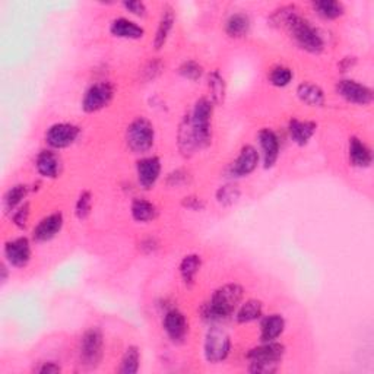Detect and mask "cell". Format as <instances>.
Instances as JSON below:
<instances>
[{
  "mask_svg": "<svg viewBox=\"0 0 374 374\" xmlns=\"http://www.w3.org/2000/svg\"><path fill=\"white\" fill-rule=\"evenodd\" d=\"M190 181H192L190 173L184 168H177V170L171 171L166 179V184L168 187H173V189H176V187L177 189H180V187L187 186Z\"/></svg>",
  "mask_w": 374,
  "mask_h": 374,
  "instance_id": "37",
  "label": "cell"
},
{
  "mask_svg": "<svg viewBox=\"0 0 374 374\" xmlns=\"http://www.w3.org/2000/svg\"><path fill=\"white\" fill-rule=\"evenodd\" d=\"M268 79L273 86H277V88H285V86H288L293 82L294 72L288 66L277 65L269 70Z\"/></svg>",
  "mask_w": 374,
  "mask_h": 374,
  "instance_id": "34",
  "label": "cell"
},
{
  "mask_svg": "<svg viewBox=\"0 0 374 374\" xmlns=\"http://www.w3.org/2000/svg\"><path fill=\"white\" fill-rule=\"evenodd\" d=\"M311 6L322 19L326 21L339 19L345 15V6L338 0H316V2L311 3Z\"/></svg>",
  "mask_w": 374,
  "mask_h": 374,
  "instance_id": "31",
  "label": "cell"
},
{
  "mask_svg": "<svg viewBox=\"0 0 374 374\" xmlns=\"http://www.w3.org/2000/svg\"><path fill=\"white\" fill-rule=\"evenodd\" d=\"M240 196H242V192L239 189V186L234 184V183H227V184L219 186L217 193H215L217 202L226 208L233 206L234 204L239 202Z\"/></svg>",
  "mask_w": 374,
  "mask_h": 374,
  "instance_id": "33",
  "label": "cell"
},
{
  "mask_svg": "<svg viewBox=\"0 0 374 374\" xmlns=\"http://www.w3.org/2000/svg\"><path fill=\"white\" fill-rule=\"evenodd\" d=\"M163 328L171 342L181 344L189 333V322L179 308H170L164 315Z\"/></svg>",
  "mask_w": 374,
  "mask_h": 374,
  "instance_id": "14",
  "label": "cell"
},
{
  "mask_svg": "<svg viewBox=\"0 0 374 374\" xmlns=\"http://www.w3.org/2000/svg\"><path fill=\"white\" fill-rule=\"evenodd\" d=\"M317 132V123L311 120H298L291 119L288 121V133L290 138L294 144L298 146H304L313 138L315 133Z\"/></svg>",
  "mask_w": 374,
  "mask_h": 374,
  "instance_id": "22",
  "label": "cell"
},
{
  "mask_svg": "<svg viewBox=\"0 0 374 374\" xmlns=\"http://www.w3.org/2000/svg\"><path fill=\"white\" fill-rule=\"evenodd\" d=\"M0 272H2V277H0V279H2V282H6V279H8V266L5 264L2 265V269H0Z\"/></svg>",
  "mask_w": 374,
  "mask_h": 374,
  "instance_id": "45",
  "label": "cell"
},
{
  "mask_svg": "<svg viewBox=\"0 0 374 374\" xmlns=\"http://www.w3.org/2000/svg\"><path fill=\"white\" fill-rule=\"evenodd\" d=\"M336 94H338L341 98H344L346 103L354 104V106H361V107H367L373 103L374 99V92L370 88V86L361 83L355 79H339L335 85Z\"/></svg>",
  "mask_w": 374,
  "mask_h": 374,
  "instance_id": "9",
  "label": "cell"
},
{
  "mask_svg": "<svg viewBox=\"0 0 374 374\" xmlns=\"http://www.w3.org/2000/svg\"><path fill=\"white\" fill-rule=\"evenodd\" d=\"M116 94L115 85L108 81H99L92 83L82 97L81 107L85 113L92 115L104 110L113 101Z\"/></svg>",
  "mask_w": 374,
  "mask_h": 374,
  "instance_id": "8",
  "label": "cell"
},
{
  "mask_svg": "<svg viewBox=\"0 0 374 374\" xmlns=\"http://www.w3.org/2000/svg\"><path fill=\"white\" fill-rule=\"evenodd\" d=\"M155 144V128L146 117L133 119L126 128V145L133 154H146Z\"/></svg>",
  "mask_w": 374,
  "mask_h": 374,
  "instance_id": "4",
  "label": "cell"
},
{
  "mask_svg": "<svg viewBox=\"0 0 374 374\" xmlns=\"http://www.w3.org/2000/svg\"><path fill=\"white\" fill-rule=\"evenodd\" d=\"M179 73L187 81L196 82L204 77V66L201 63H197L196 60H184L183 63L179 68Z\"/></svg>",
  "mask_w": 374,
  "mask_h": 374,
  "instance_id": "36",
  "label": "cell"
},
{
  "mask_svg": "<svg viewBox=\"0 0 374 374\" xmlns=\"http://www.w3.org/2000/svg\"><path fill=\"white\" fill-rule=\"evenodd\" d=\"M244 297V288L237 282L224 284L212 294L210 300L204 306L202 315L208 322H221L235 315Z\"/></svg>",
  "mask_w": 374,
  "mask_h": 374,
  "instance_id": "2",
  "label": "cell"
},
{
  "mask_svg": "<svg viewBox=\"0 0 374 374\" xmlns=\"http://www.w3.org/2000/svg\"><path fill=\"white\" fill-rule=\"evenodd\" d=\"M260 155L253 145H244L239 155L233 161L228 173L233 177H247L259 167Z\"/></svg>",
  "mask_w": 374,
  "mask_h": 374,
  "instance_id": "13",
  "label": "cell"
},
{
  "mask_svg": "<svg viewBox=\"0 0 374 374\" xmlns=\"http://www.w3.org/2000/svg\"><path fill=\"white\" fill-rule=\"evenodd\" d=\"M259 145L262 149V157H264L265 168H272L277 164L281 154V142L278 135L269 128H264L257 133Z\"/></svg>",
  "mask_w": 374,
  "mask_h": 374,
  "instance_id": "15",
  "label": "cell"
},
{
  "mask_svg": "<svg viewBox=\"0 0 374 374\" xmlns=\"http://www.w3.org/2000/svg\"><path fill=\"white\" fill-rule=\"evenodd\" d=\"M65 226V218L61 212H53L44 217L32 230V239L37 243H46L53 240Z\"/></svg>",
  "mask_w": 374,
  "mask_h": 374,
  "instance_id": "17",
  "label": "cell"
},
{
  "mask_svg": "<svg viewBox=\"0 0 374 374\" xmlns=\"http://www.w3.org/2000/svg\"><path fill=\"white\" fill-rule=\"evenodd\" d=\"M123 8L126 9L128 12H130L132 15L135 17H139V18H144L146 17V5L144 2H141V0H132V2H123Z\"/></svg>",
  "mask_w": 374,
  "mask_h": 374,
  "instance_id": "40",
  "label": "cell"
},
{
  "mask_svg": "<svg viewBox=\"0 0 374 374\" xmlns=\"http://www.w3.org/2000/svg\"><path fill=\"white\" fill-rule=\"evenodd\" d=\"M37 371L41 374H57L61 371V367L57 363H55V361H47V363H43L39 368H37Z\"/></svg>",
  "mask_w": 374,
  "mask_h": 374,
  "instance_id": "42",
  "label": "cell"
},
{
  "mask_svg": "<svg viewBox=\"0 0 374 374\" xmlns=\"http://www.w3.org/2000/svg\"><path fill=\"white\" fill-rule=\"evenodd\" d=\"M181 206L187 210H193V212H201L205 209L206 204L204 199L201 196L197 195H189V196H184L181 199Z\"/></svg>",
  "mask_w": 374,
  "mask_h": 374,
  "instance_id": "39",
  "label": "cell"
},
{
  "mask_svg": "<svg viewBox=\"0 0 374 374\" xmlns=\"http://www.w3.org/2000/svg\"><path fill=\"white\" fill-rule=\"evenodd\" d=\"M161 159L157 155H149L141 158L136 163V176H138V183L144 190H151L161 177Z\"/></svg>",
  "mask_w": 374,
  "mask_h": 374,
  "instance_id": "12",
  "label": "cell"
},
{
  "mask_svg": "<svg viewBox=\"0 0 374 374\" xmlns=\"http://www.w3.org/2000/svg\"><path fill=\"white\" fill-rule=\"evenodd\" d=\"M35 168L43 179L55 180L61 173L60 157L53 149H43L35 158Z\"/></svg>",
  "mask_w": 374,
  "mask_h": 374,
  "instance_id": "18",
  "label": "cell"
},
{
  "mask_svg": "<svg viewBox=\"0 0 374 374\" xmlns=\"http://www.w3.org/2000/svg\"><path fill=\"white\" fill-rule=\"evenodd\" d=\"M202 268V257L201 255L197 253H190V255H186L180 265H179V272H180V277H181V281L186 286H192L195 285L196 282V277L199 270H201Z\"/></svg>",
  "mask_w": 374,
  "mask_h": 374,
  "instance_id": "26",
  "label": "cell"
},
{
  "mask_svg": "<svg viewBox=\"0 0 374 374\" xmlns=\"http://www.w3.org/2000/svg\"><path fill=\"white\" fill-rule=\"evenodd\" d=\"M110 34L121 40H141L145 37V30L135 21L120 17L111 21Z\"/></svg>",
  "mask_w": 374,
  "mask_h": 374,
  "instance_id": "19",
  "label": "cell"
},
{
  "mask_svg": "<svg viewBox=\"0 0 374 374\" xmlns=\"http://www.w3.org/2000/svg\"><path fill=\"white\" fill-rule=\"evenodd\" d=\"M30 193V187L27 184H15L3 196V209L6 214H14V212L25 202Z\"/></svg>",
  "mask_w": 374,
  "mask_h": 374,
  "instance_id": "30",
  "label": "cell"
},
{
  "mask_svg": "<svg viewBox=\"0 0 374 374\" xmlns=\"http://www.w3.org/2000/svg\"><path fill=\"white\" fill-rule=\"evenodd\" d=\"M81 128L73 123H55L46 132V142L52 149H66L78 141Z\"/></svg>",
  "mask_w": 374,
  "mask_h": 374,
  "instance_id": "10",
  "label": "cell"
},
{
  "mask_svg": "<svg viewBox=\"0 0 374 374\" xmlns=\"http://www.w3.org/2000/svg\"><path fill=\"white\" fill-rule=\"evenodd\" d=\"M30 215H31V206H30L28 202H23L14 212V214H12V222H14V226L18 227L19 230H25L28 226Z\"/></svg>",
  "mask_w": 374,
  "mask_h": 374,
  "instance_id": "38",
  "label": "cell"
},
{
  "mask_svg": "<svg viewBox=\"0 0 374 374\" xmlns=\"http://www.w3.org/2000/svg\"><path fill=\"white\" fill-rule=\"evenodd\" d=\"M177 145H179L180 154L184 158H190L199 151V149H202L201 144H199L197 141L190 115L184 116L180 123L179 133H177Z\"/></svg>",
  "mask_w": 374,
  "mask_h": 374,
  "instance_id": "16",
  "label": "cell"
},
{
  "mask_svg": "<svg viewBox=\"0 0 374 374\" xmlns=\"http://www.w3.org/2000/svg\"><path fill=\"white\" fill-rule=\"evenodd\" d=\"M92 212V193L90 190H83L75 204V217L79 221H85Z\"/></svg>",
  "mask_w": 374,
  "mask_h": 374,
  "instance_id": "35",
  "label": "cell"
},
{
  "mask_svg": "<svg viewBox=\"0 0 374 374\" xmlns=\"http://www.w3.org/2000/svg\"><path fill=\"white\" fill-rule=\"evenodd\" d=\"M157 248H158V242L155 239H152V237L142 240V243H141V250L145 253H154Z\"/></svg>",
  "mask_w": 374,
  "mask_h": 374,
  "instance_id": "43",
  "label": "cell"
},
{
  "mask_svg": "<svg viewBox=\"0 0 374 374\" xmlns=\"http://www.w3.org/2000/svg\"><path fill=\"white\" fill-rule=\"evenodd\" d=\"M235 320L240 325H247V323H253L264 316V303L256 298H250L240 304V307L235 311Z\"/></svg>",
  "mask_w": 374,
  "mask_h": 374,
  "instance_id": "27",
  "label": "cell"
},
{
  "mask_svg": "<svg viewBox=\"0 0 374 374\" xmlns=\"http://www.w3.org/2000/svg\"><path fill=\"white\" fill-rule=\"evenodd\" d=\"M295 94L298 99L308 107H323L326 103L325 91L313 82H302L297 86Z\"/></svg>",
  "mask_w": 374,
  "mask_h": 374,
  "instance_id": "25",
  "label": "cell"
},
{
  "mask_svg": "<svg viewBox=\"0 0 374 374\" xmlns=\"http://www.w3.org/2000/svg\"><path fill=\"white\" fill-rule=\"evenodd\" d=\"M252 28V21L250 17L244 12H235V14H231L226 23H224V31L230 37V39L239 40L244 39V37L248 35Z\"/></svg>",
  "mask_w": 374,
  "mask_h": 374,
  "instance_id": "23",
  "label": "cell"
},
{
  "mask_svg": "<svg viewBox=\"0 0 374 374\" xmlns=\"http://www.w3.org/2000/svg\"><path fill=\"white\" fill-rule=\"evenodd\" d=\"M281 28L288 31L295 44L304 50V52L310 55H320L325 52L326 43L322 32L306 17L300 14L297 6H291Z\"/></svg>",
  "mask_w": 374,
  "mask_h": 374,
  "instance_id": "1",
  "label": "cell"
},
{
  "mask_svg": "<svg viewBox=\"0 0 374 374\" xmlns=\"http://www.w3.org/2000/svg\"><path fill=\"white\" fill-rule=\"evenodd\" d=\"M285 319L282 315H268L260 322V342L277 341L285 331Z\"/></svg>",
  "mask_w": 374,
  "mask_h": 374,
  "instance_id": "24",
  "label": "cell"
},
{
  "mask_svg": "<svg viewBox=\"0 0 374 374\" xmlns=\"http://www.w3.org/2000/svg\"><path fill=\"white\" fill-rule=\"evenodd\" d=\"M209 98L215 106H222L227 97V83L218 69L208 73Z\"/></svg>",
  "mask_w": 374,
  "mask_h": 374,
  "instance_id": "29",
  "label": "cell"
},
{
  "mask_svg": "<svg viewBox=\"0 0 374 374\" xmlns=\"http://www.w3.org/2000/svg\"><path fill=\"white\" fill-rule=\"evenodd\" d=\"M5 260L10 268H18L22 269L27 266L31 257V242L27 237H17V239H12L6 242L5 244Z\"/></svg>",
  "mask_w": 374,
  "mask_h": 374,
  "instance_id": "11",
  "label": "cell"
},
{
  "mask_svg": "<svg viewBox=\"0 0 374 374\" xmlns=\"http://www.w3.org/2000/svg\"><path fill=\"white\" fill-rule=\"evenodd\" d=\"M141 367V351L136 345H130L126 348L123 357L119 373L121 374H136Z\"/></svg>",
  "mask_w": 374,
  "mask_h": 374,
  "instance_id": "32",
  "label": "cell"
},
{
  "mask_svg": "<svg viewBox=\"0 0 374 374\" xmlns=\"http://www.w3.org/2000/svg\"><path fill=\"white\" fill-rule=\"evenodd\" d=\"M145 73H146V79L148 81H151V79H155L157 77H158V75L161 73V72H163V65H161V61H157V60H151V61H149V63L146 65V68H145V70H144Z\"/></svg>",
  "mask_w": 374,
  "mask_h": 374,
  "instance_id": "41",
  "label": "cell"
},
{
  "mask_svg": "<svg viewBox=\"0 0 374 374\" xmlns=\"http://www.w3.org/2000/svg\"><path fill=\"white\" fill-rule=\"evenodd\" d=\"M348 157H350L351 166L355 168H368L373 164V152L370 146L364 141L357 138V136L350 138Z\"/></svg>",
  "mask_w": 374,
  "mask_h": 374,
  "instance_id": "21",
  "label": "cell"
},
{
  "mask_svg": "<svg viewBox=\"0 0 374 374\" xmlns=\"http://www.w3.org/2000/svg\"><path fill=\"white\" fill-rule=\"evenodd\" d=\"M286 353L284 344L272 341L262 342L260 345L248 350L246 358L248 360V371L253 374H272L275 373Z\"/></svg>",
  "mask_w": 374,
  "mask_h": 374,
  "instance_id": "3",
  "label": "cell"
},
{
  "mask_svg": "<svg viewBox=\"0 0 374 374\" xmlns=\"http://www.w3.org/2000/svg\"><path fill=\"white\" fill-rule=\"evenodd\" d=\"M231 353V336L222 328L212 326L205 336L204 354L208 363L219 364L226 361Z\"/></svg>",
  "mask_w": 374,
  "mask_h": 374,
  "instance_id": "7",
  "label": "cell"
},
{
  "mask_svg": "<svg viewBox=\"0 0 374 374\" xmlns=\"http://www.w3.org/2000/svg\"><path fill=\"white\" fill-rule=\"evenodd\" d=\"M214 107L209 97L199 98L193 106L190 113V119L193 128L197 136V141L201 144V148H206L212 142V116H214Z\"/></svg>",
  "mask_w": 374,
  "mask_h": 374,
  "instance_id": "6",
  "label": "cell"
},
{
  "mask_svg": "<svg viewBox=\"0 0 374 374\" xmlns=\"http://www.w3.org/2000/svg\"><path fill=\"white\" fill-rule=\"evenodd\" d=\"M355 65H357V57L346 56L339 61V70L341 72H348V70H351Z\"/></svg>",
  "mask_w": 374,
  "mask_h": 374,
  "instance_id": "44",
  "label": "cell"
},
{
  "mask_svg": "<svg viewBox=\"0 0 374 374\" xmlns=\"http://www.w3.org/2000/svg\"><path fill=\"white\" fill-rule=\"evenodd\" d=\"M174 23H176V12H174V9L170 5H166L163 10H161V17L154 37V48L157 52H159L161 48H164V46L167 44L170 34L174 28Z\"/></svg>",
  "mask_w": 374,
  "mask_h": 374,
  "instance_id": "20",
  "label": "cell"
},
{
  "mask_svg": "<svg viewBox=\"0 0 374 374\" xmlns=\"http://www.w3.org/2000/svg\"><path fill=\"white\" fill-rule=\"evenodd\" d=\"M130 214L136 222L146 224L154 221L158 217V209L152 202H149L148 199L136 197L130 205Z\"/></svg>",
  "mask_w": 374,
  "mask_h": 374,
  "instance_id": "28",
  "label": "cell"
},
{
  "mask_svg": "<svg viewBox=\"0 0 374 374\" xmlns=\"http://www.w3.org/2000/svg\"><path fill=\"white\" fill-rule=\"evenodd\" d=\"M104 357V336L98 328L86 329L78 344L79 364L85 368H97Z\"/></svg>",
  "mask_w": 374,
  "mask_h": 374,
  "instance_id": "5",
  "label": "cell"
}]
</instances>
